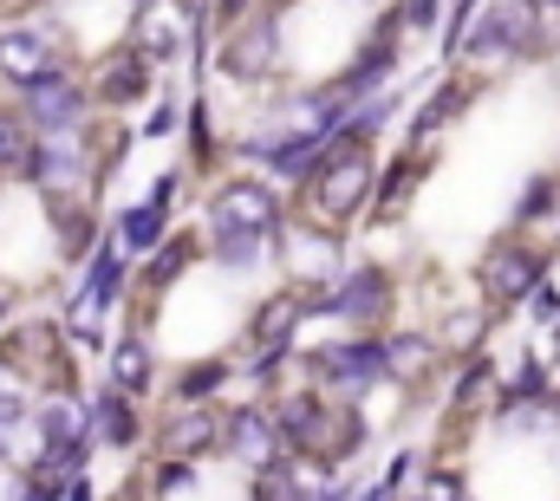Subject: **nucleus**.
I'll list each match as a JSON object with an SVG mask.
<instances>
[{"instance_id":"f257e3e1","label":"nucleus","mask_w":560,"mask_h":501,"mask_svg":"<svg viewBox=\"0 0 560 501\" xmlns=\"http://www.w3.org/2000/svg\"><path fill=\"white\" fill-rule=\"evenodd\" d=\"M372 176H378V150H365V143H352V137L326 130L319 163L306 170V183H300L293 196H300V209L313 215V229H346V222H359V215H365Z\"/></svg>"},{"instance_id":"f03ea898","label":"nucleus","mask_w":560,"mask_h":501,"mask_svg":"<svg viewBox=\"0 0 560 501\" xmlns=\"http://www.w3.org/2000/svg\"><path fill=\"white\" fill-rule=\"evenodd\" d=\"M0 372L20 377V391L33 397H79V359L66 346L59 319H7L0 326Z\"/></svg>"},{"instance_id":"7ed1b4c3","label":"nucleus","mask_w":560,"mask_h":501,"mask_svg":"<svg viewBox=\"0 0 560 501\" xmlns=\"http://www.w3.org/2000/svg\"><path fill=\"white\" fill-rule=\"evenodd\" d=\"M66 59H72V39H66V20L52 7L0 0V85L7 92H26L33 79H46Z\"/></svg>"},{"instance_id":"20e7f679","label":"nucleus","mask_w":560,"mask_h":501,"mask_svg":"<svg viewBox=\"0 0 560 501\" xmlns=\"http://www.w3.org/2000/svg\"><path fill=\"white\" fill-rule=\"evenodd\" d=\"M300 300H306V319H339L346 333H385L398 313V273L385 260H359V267H339L332 287Z\"/></svg>"},{"instance_id":"39448f33","label":"nucleus","mask_w":560,"mask_h":501,"mask_svg":"<svg viewBox=\"0 0 560 501\" xmlns=\"http://www.w3.org/2000/svg\"><path fill=\"white\" fill-rule=\"evenodd\" d=\"M287 196H280L268 176H222L202 202V229H235V235H261L275 248L287 235Z\"/></svg>"},{"instance_id":"423d86ee","label":"nucleus","mask_w":560,"mask_h":501,"mask_svg":"<svg viewBox=\"0 0 560 501\" xmlns=\"http://www.w3.org/2000/svg\"><path fill=\"white\" fill-rule=\"evenodd\" d=\"M306 384L326 391L332 404H365L378 384H385V365H378V333H346V339H326L306 352Z\"/></svg>"},{"instance_id":"0eeeda50","label":"nucleus","mask_w":560,"mask_h":501,"mask_svg":"<svg viewBox=\"0 0 560 501\" xmlns=\"http://www.w3.org/2000/svg\"><path fill=\"white\" fill-rule=\"evenodd\" d=\"M13 105H20V118H26L33 137H79V130L92 125V92H85L79 59L52 66L46 79H33L26 92H13Z\"/></svg>"},{"instance_id":"6e6552de","label":"nucleus","mask_w":560,"mask_h":501,"mask_svg":"<svg viewBox=\"0 0 560 501\" xmlns=\"http://www.w3.org/2000/svg\"><path fill=\"white\" fill-rule=\"evenodd\" d=\"M541 280H548V254L535 242H522V235H495L476 260V293H482L489 313H515Z\"/></svg>"},{"instance_id":"1a4fd4ad","label":"nucleus","mask_w":560,"mask_h":501,"mask_svg":"<svg viewBox=\"0 0 560 501\" xmlns=\"http://www.w3.org/2000/svg\"><path fill=\"white\" fill-rule=\"evenodd\" d=\"M156 85H163V72L138 59L125 39L118 46H105L98 53V66L85 72V92H92V112H138L143 98H156Z\"/></svg>"},{"instance_id":"9d476101","label":"nucleus","mask_w":560,"mask_h":501,"mask_svg":"<svg viewBox=\"0 0 560 501\" xmlns=\"http://www.w3.org/2000/svg\"><path fill=\"white\" fill-rule=\"evenodd\" d=\"M346 469H319V463H300V456H275L268 469H255L248 501H346Z\"/></svg>"},{"instance_id":"9b49d317","label":"nucleus","mask_w":560,"mask_h":501,"mask_svg":"<svg viewBox=\"0 0 560 501\" xmlns=\"http://www.w3.org/2000/svg\"><path fill=\"white\" fill-rule=\"evenodd\" d=\"M215 456H229V463H242V469H268L275 456H287L280 436H275V423H268V404H261V397L222 410V443H215Z\"/></svg>"},{"instance_id":"f8f14e48","label":"nucleus","mask_w":560,"mask_h":501,"mask_svg":"<svg viewBox=\"0 0 560 501\" xmlns=\"http://www.w3.org/2000/svg\"><path fill=\"white\" fill-rule=\"evenodd\" d=\"M156 456H170V463H202V456H215V443H222V410L215 404H170L163 410V423H156Z\"/></svg>"},{"instance_id":"ddd939ff","label":"nucleus","mask_w":560,"mask_h":501,"mask_svg":"<svg viewBox=\"0 0 560 501\" xmlns=\"http://www.w3.org/2000/svg\"><path fill=\"white\" fill-rule=\"evenodd\" d=\"M85 436H92V450H143V436H150V417H143L138 397H125V391H92L85 397Z\"/></svg>"},{"instance_id":"4468645a","label":"nucleus","mask_w":560,"mask_h":501,"mask_svg":"<svg viewBox=\"0 0 560 501\" xmlns=\"http://www.w3.org/2000/svg\"><path fill=\"white\" fill-rule=\"evenodd\" d=\"M423 176H430V150H398L392 163H378V176H372V196H365V222H398L405 209H411V196L423 189Z\"/></svg>"},{"instance_id":"2eb2a0df","label":"nucleus","mask_w":560,"mask_h":501,"mask_svg":"<svg viewBox=\"0 0 560 501\" xmlns=\"http://www.w3.org/2000/svg\"><path fill=\"white\" fill-rule=\"evenodd\" d=\"M378 365H385V384H430L443 372V346L423 333V326H385L378 333Z\"/></svg>"},{"instance_id":"dca6fc26","label":"nucleus","mask_w":560,"mask_h":501,"mask_svg":"<svg viewBox=\"0 0 560 501\" xmlns=\"http://www.w3.org/2000/svg\"><path fill=\"white\" fill-rule=\"evenodd\" d=\"M476 98H482V79H469V72H443L436 92L423 98L418 118H411V150H430L450 125H463V112H469Z\"/></svg>"},{"instance_id":"f3484780","label":"nucleus","mask_w":560,"mask_h":501,"mask_svg":"<svg viewBox=\"0 0 560 501\" xmlns=\"http://www.w3.org/2000/svg\"><path fill=\"white\" fill-rule=\"evenodd\" d=\"M46 222H52V254L66 260V267H85L98 242H105V229H98V209L85 202V196H46Z\"/></svg>"},{"instance_id":"a211bd4d","label":"nucleus","mask_w":560,"mask_h":501,"mask_svg":"<svg viewBox=\"0 0 560 501\" xmlns=\"http://www.w3.org/2000/svg\"><path fill=\"white\" fill-rule=\"evenodd\" d=\"M306 326V300L293 287H275L255 313H248V352H293V333Z\"/></svg>"},{"instance_id":"6ab92c4d","label":"nucleus","mask_w":560,"mask_h":501,"mask_svg":"<svg viewBox=\"0 0 560 501\" xmlns=\"http://www.w3.org/2000/svg\"><path fill=\"white\" fill-rule=\"evenodd\" d=\"M495 397H502V365H495V359L476 352V359L456 365V384H450V417H456V423H489Z\"/></svg>"},{"instance_id":"aec40b11","label":"nucleus","mask_w":560,"mask_h":501,"mask_svg":"<svg viewBox=\"0 0 560 501\" xmlns=\"http://www.w3.org/2000/svg\"><path fill=\"white\" fill-rule=\"evenodd\" d=\"M196 260H202V235H170L163 248H150L138 267H131V287H138L143 300H163V293L196 267Z\"/></svg>"},{"instance_id":"412c9836","label":"nucleus","mask_w":560,"mask_h":501,"mask_svg":"<svg viewBox=\"0 0 560 501\" xmlns=\"http://www.w3.org/2000/svg\"><path fill=\"white\" fill-rule=\"evenodd\" d=\"M105 372H112V391H125V397H150L156 391V346H150V333H125V339H112L105 346Z\"/></svg>"},{"instance_id":"4be33fe9","label":"nucleus","mask_w":560,"mask_h":501,"mask_svg":"<svg viewBox=\"0 0 560 501\" xmlns=\"http://www.w3.org/2000/svg\"><path fill=\"white\" fill-rule=\"evenodd\" d=\"M176 137L189 143V163H183L189 176H196V170L229 163V137L215 130V105H209V98H189V105H183V130H176Z\"/></svg>"},{"instance_id":"5701e85b","label":"nucleus","mask_w":560,"mask_h":501,"mask_svg":"<svg viewBox=\"0 0 560 501\" xmlns=\"http://www.w3.org/2000/svg\"><path fill=\"white\" fill-rule=\"evenodd\" d=\"M105 242H112V248H125L131 260H143L150 248H163V242H170V215H163L156 202H131V209H118V222L105 229Z\"/></svg>"},{"instance_id":"b1692460","label":"nucleus","mask_w":560,"mask_h":501,"mask_svg":"<svg viewBox=\"0 0 560 501\" xmlns=\"http://www.w3.org/2000/svg\"><path fill=\"white\" fill-rule=\"evenodd\" d=\"M33 397L20 391V384H0V463H20L26 469V456H33Z\"/></svg>"},{"instance_id":"393cba45","label":"nucleus","mask_w":560,"mask_h":501,"mask_svg":"<svg viewBox=\"0 0 560 501\" xmlns=\"http://www.w3.org/2000/svg\"><path fill=\"white\" fill-rule=\"evenodd\" d=\"M235 384V359L215 352V359H196V365H176V384H170V404H215V391Z\"/></svg>"},{"instance_id":"a878e982","label":"nucleus","mask_w":560,"mask_h":501,"mask_svg":"<svg viewBox=\"0 0 560 501\" xmlns=\"http://www.w3.org/2000/svg\"><path fill=\"white\" fill-rule=\"evenodd\" d=\"M33 150H39V137L26 130L20 105H13V98H0V183H26Z\"/></svg>"},{"instance_id":"bb28decb","label":"nucleus","mask_w":560,"mask_h":501,"mask_svg":"<svg viewBox=\"0 0 560 501\" xmlns=\"http://www.w3.org/2000/svg\"><path fill=\"white\" fill-rule=\"evenodd\" d=\"M489 326H495V313H489V306H463V313H450V319H443L430 339L443 346V359H450V352H456V359H476Z\"/></svg>"},{"instance_id":"cd10ccee","label":"nucleus","mask_w":560,"mask_h":501,"mask_svg":"<svg viewBox=\"0 0 560 501\" xmlns=\"http://www.w3.org/2000/svg\"><path fill=\"white\" fill-rule=\"evenodd\" d=\"M189 489H196V463H170V456H156L150 476H143V501H170V496H189Z\"/></svg>"},{"instance_id":"c85d7f7f","label":"nucleus","mask_w":560,"mask_h":501,"mask_svg":"<svg viewBox=\"0 0 560 501\" xmlns=\"http://www.w3.org/2000/svg\"><path fill=\"white\" fill-rule=\"evenodd\" d=\"M392 20H398V33H436L443 0H392Z\"/></svg>"},{"instance_id":"c756f323","label":"nucleus","mask_w":560,"mask_h":501,"mask_svg":"<svg viewBox=\"0 0 560 501\" xmlns=\"http://www.w3.org/2000/svg\"><path fill=\"white\" fill-rule=\"evenodd\" d=\"M405 501H469V489H463L456 469H430L418 489H405Z\"/></svg>"},{"instance_id":"7c9ffc66","label":"nucleus","mask_w":560,"mask_h":501,"mask_svg":"<svg viewBox=\"0 0 560 501\" xmlns=\"http://www.w3.org/2000/svg\"><path fill=\"white\" fill-rule=\"evenodd\" d=\"M176 130H183V98L156 85V118L143 125V137H176Z\"/></svg>"},{"instance_id":"2f4dec72","label":"nucleus","mask_w":560,"mask_h":501,"mask_svg":"<svg viewBox=\"0 0 560 501\" xmlns=\"http://www.w3.org/2000/svg\"><path fill=\"white\" fill-rule=\"evenodd\" d=\"M522 306H528V319H535V326H548V333L560 326V287H555V280H541Z\"/></svg>"},{"instance_id":"473e14b6","label":"nucleus","mask_w":560,"mask_h":501,"mask_svg":"<svg viewBox=\"0 0 560 501\" xmlns=\"http://www.w3.org/2000/svg\"><path fill=\"white\" fill-rule=\"evenodd\" d=\"M183 189H189V170H183V163H176V170H163V176H156V189H150V196H143V202H156V209H163V215H170V209H176V202H183Z\"/></svg>"},{"instance_id":"72a5a7b5","label":"nucleus","mask_w":560,"mask_h":501,"mask_svg":"<svg viewBox=\"0 0 560 501\" xmlns=\"http://www.w3.org/2000/svg\"><path fill=\"white\" fill-rule=\"evenodd\" d=\"M7 501H52V482H46V476H26V469H20V482L7 489Z\"/></svg>"}]
</instances>
